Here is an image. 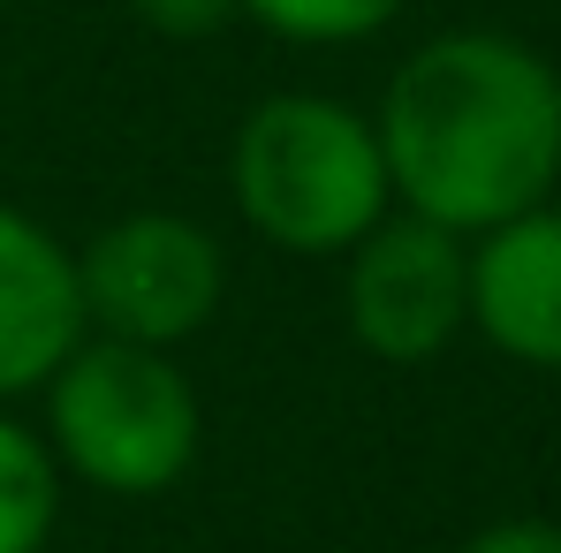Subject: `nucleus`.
<instances>
[{
	"label": "nucleus",
	"mask_w": 561,
	"mask_h": 553,
	"mask_svg": "<svg viewBox=\"0 0 561 553\" xmlns=\"http://www.w3.org/2000/svg\"><path fill=\"white\" fill-rule=\"evenodd\" d=\"M379 160L402 212L485 235L561 189V69L508 31H440L379 92Z\"/></svg>",
	"instance_id": "obj_1"
},
{
	"label": "nucleus",
	"mask_w": 561,
	"mask_h": 553,
	"mask_svg": "<svg viewBox=\"0 0 561 553\" xmlns=\"http://www.w3.org/2000/svg\"><path fill=\"white\" fill-rule=\"evenodd\" d=\"M228 197L288 258H342L394 212L373 114L327 92L259 99L228 145Z\"/></svg>",
	"instance_id": "obj_2"
},
{
	"label": "nucleus",
	"mask_w": 561,
	"mask_h": 553,
	"mask_svg": "<svg viewBox=\"0 0 561 553\" xmlns=\"http://www.w3.org/2000/svg\"><path fill=\"white\" fill-rule=\"evenodd\" d=\"M38 394H46V448L61 477H84L92 493L145 500V493H168L197 462L205 417L175 349L84 334Z\"/></svg>",
	"instance_id": "obj_3"
},
{
	"label": "nucleus",
	"mask_w": 561,
	"mask_h": 553,
	"mask_svg": "<svg viewBox=\"0 0 561 553\" xmlns=\"http://www.w3.org/2000/svg\"><path fill=\"white\" fill-rule=\"evenodd\" d=\"M77 288H84V326L145 349H183L190 334L213 326L228 296V258L213 228L183 212H129L106 220L77 251Z\"/></svg>",
	"instance_id": "obj_4"
},
{
	"label": "nucleus",
	"mask_w": 561,
	"mask_h": 553,
	"mask_svg": "<svg viewBox=\"0 0 561 553\" xmlns=\"http://www.w3.org/2000/svg\"><path fill=\"white\" fill-rule=\"evenodd\" d=\"M342 258V319L379 365H425L470 326V235L456 228L394 205Z\"/></svg>",
	"instance_id": "obj_5"
},
{
	"label": "nucleus",
	"mask_w": 561,
	"mask_h": 553,
	"mask_svg": "<svg viewBox=\"0 0 561 553\" xmlns=\"http://www.w3.org/2000/svg\"><path fill=\"white\" fill-rule=\"evenodd\" d=\"M84 334L77 251L46 220L0 205V402L38 394Z\"/></svg>",
	"instance_id": "obj_6"
},
{
	"label": "nucleus",
	"mask_w": 561,
	"mask_h": 553,
	"mask_svg": "<svg viewBox=\"0 0 561 553\" xmlns=\"http://www.w3.org/2000/svg\"><path fill=\"white\" fill-rule=\"evenodd\" d=\"M470 326L531 371H561V205L470 235Z\"/></svg>",
	"instance_id": "obj_7"
},
{
	"label": "nucleus",
	"mask_w": 561,
	"mask_h": 553,
	"mask_svg": "<svg viewBox=\"0 0 561 553\" xmlns=\"http://www.w3.org/2000/svg\"><path fill=\"white\" fill-rule=\"evenodd\" d=\"M61 523V462L46 433L0 417V553H46Z\"/></svg>",
	"instance_id": "obj_8"
},
{
	"label": "nucleus",
	"mask_w": 561,
	"mask_h": 553,
	"mask_svg": "<svg viewBox=\"0 0 561 553\" xmlns=\"http://www.w3.org/2000/svg\"><path fill=\"white\" fill-rule=\"evenodd\" d=\"M402 8L410 0H236V15L266 23L288 46H357V38L387 31Z\"/></svg>",
	"instance_id": "obj_9"
},
{
	"label": "nucleus",
	"mask_w": 561,
	"mask_h": 553,
	"mask_svg": "<svg viewBox=\"0 0 561 553\" xmlns=\"http://www.w3.org/2000/svg\"><path fill=\"white\" fill-rule=\"evenodd\" d=\"M160 38H213L220 23H236V0H129Z\"/></svg>",
	"instance_id": "obj_10"
},
{
	"label": "nucleus",
	"mask_w": 561,
	"mask_h": 553,
	"mask_svg": "<svg viewBox=\"0 0 561 553\" xmlns=\"http://www.w3.org/2000/svg\"><path fill=\"white\" fill-rule=\"evenodd\" d=\"M463 553H561V523L539 516H508V523H485Z\"/></svg>",
	"instance_id": "obj_11"
}]
</instances>
